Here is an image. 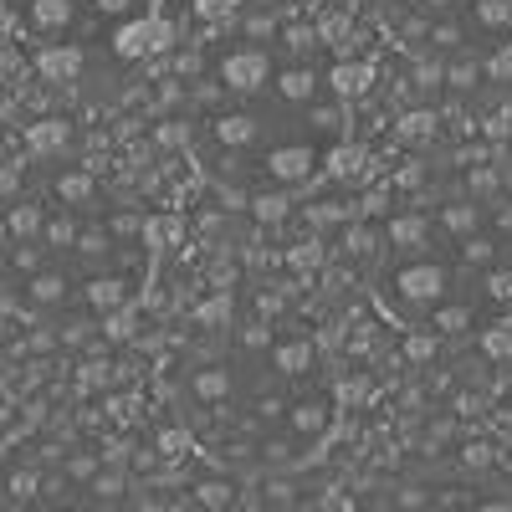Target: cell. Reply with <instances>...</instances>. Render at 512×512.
<instances>
[{
  "mask_svg": "<svg viewBox=\"0 0 512 512\" xmlns=\"http://www.w3.org/2000/svg\"><path fill=\"white\" fill-rule=\"evenodd\" d=\"M77 16H93L103 26V41H118L134 21L154 16V0H31L36 31H72Z\"/></svg>",
  "mask_w": 512,
  "mask_h": 512,
  "instance_id": "cell-5",
  "label": "cell"
},
{
  "mask_svg": "<svg viewBox=\"0 0 512 512\" xmlns=\"http://www.w3.org/2000/svg\"><path fill=\"white\" fill-rule=\"evenodd\" d=\"M390 21L431 57L482 62L512 41V0H390Z\"/></svg>",
  "mask_w": 512,
  "mask_h": 512,
  "instance_id": "cell-4",
  "label": "cell"
},
{
  "mask_svg": "<svg viewBox=\"0 0 512 512\" xmlns=\"http://www.w3.org/2000/svg\"><path fill=\"white\" fill-rule=\"evenodd\" d=\"M11 236H16V267L57 256V267H41L26 287L47 308L82 303L88 313L108 318L144 287L149 272L144 226L88 175H62L52 210L16 205Z\"/></svg>",
  "mask_w": 512,
  "mask_h": 512,
  "instance_id": "cell-3",
  "label": "cell"
},
{
  "mask_svg": "<svg viewBox=\"0 0 512 512\" xmlns=\"http://www.w3.org/2000/svg\"><path fill=\"white\" fill-rule=\"evenodd\" d=\"M185 431L231 466H292L333 436V384L303 344H231L175 379Z\"/></svg>",
  "mask_w": 512,
  "mask_h": 512,
  "instance_id": "cell-2",
  "label": "cell"
},
{
  "mask_svg": "<svg viewBox=\"0 0 512 512\" xmlns=\"http://www.w3.org/2000/svg\"><path fill=\"white\" fill-rule=\"evenodd\" d=\"M374 297L410 333H482L512 313V210L472 190H436L390 216Z\"/></svg>",
  "mask_w": 512,
  "mask_h": 512,
  "instance_id": "cell-1",
  "label": "cell"
}]
</instances>
